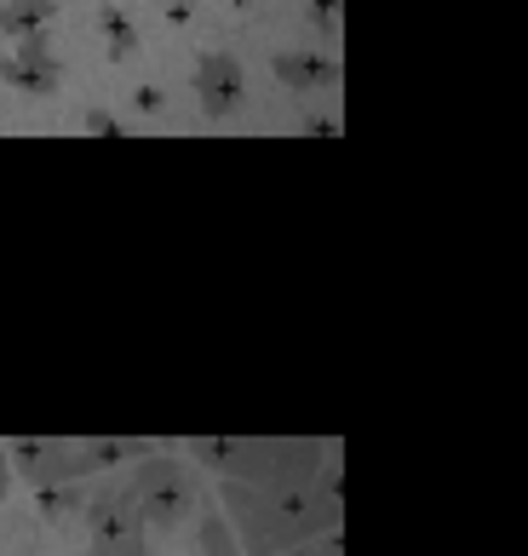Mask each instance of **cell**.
<instances>
[{
	"label": "cell",
	"mask_w": 528,
	"mask_h": 556,
	"mask_svg": "<svg viewBox=\"0 0 528 556\" xmlns=\"http://www.w3.org/2000/svg\"><path fill=\"white\" fill-rule=\"evenodd\" d=\"M213 505L225 510L241 556H281L311 540L344 533V482L339 459L322 465L316 477H288V482H218Z\"/></svg>",
	"instance_id": "1"
},
{
	"label": "cell",
	"mask_w": 528,
	"mask_h": 556,
	"mask_svg": "<svg viewBox=\"0 0 528 556\" xmlns=\"http://www.w3.org/2000/svg\"><path fill=\"white\" fill-rule=\"evenodd\" d=\"M185 459L213 482H288V477H316L322 465L339 459L334 442L311 437H196L185 442Z\"/></svg>",
	"instance_id": "2"
},
{
	"label": "cell",
	"mask_w": 528,
	"mask_h": 556,
	"mask_svg": "<svg viewBox=\"0 0 528 556\" xmlns=\"http://www.w3.org/2000/svg\"><path fill=\"white\" fill-rule=\"evenodd\" d=\"M127 493L150 533H178L201 510V500H208L201 470L190 459H178V453H144V459H133Z\"/></svg>",
	"instance_id": "3"
},
{
	"label": "cell",
	"mask_w": 528,
	"mask_h": 556,
	"mask_svg": "<svg viewBox=\"0 0 528 556\" xmlns=\"http://www.w3.org/2000/svg\"><path fill=\"white\" fill-rule=\"evenodd\" d=\"M87 556H150V528L138 517L127 482H98L87 488Z\"/></svg>",
	"instance_id": "4"
},
{
	"label": "cell",
	"mask_w": 528,
	"mask_h": 556,
	"mask_svg": "<svg viewBox=\"0 0 528 556\" xmlns=\"http://www.w3.org/2000/svg\"><path fill=\"white\" fill-rule=\"evenodd\" d=\"M7 465L17 482L35 488H58V482H92L87 465H80V447L75 442H47V437H29V442H12L7 447Z\"/></svg>",
	"instance_id": "5"
},
{
	"label": "cell",
	"mask_w": 528,
	"mask_h": 556,
	"mask_svg": "<svg viewBox=\"0 0 528 556\" xmlns=\"http://www.w3.org/2000/svg\"><path fill=\"white\" fill-rule=\"evenodd\" d=\"M196 104H201V115L230 121L248 104V70H241L230 52H201L196 58Z\"/></svg>",
	"instance_id": "6"
},
{
	"label": "cell",
	"mask_w": 528,
	"mask_h": 556,
	"mask_svg": "<svg viewBox=\"0 0 528 556\" xmlns=\"http://www.w3.org/2000/svg\"><path fill=\"white\" fill-rule=\"evenodd\" d=\"M276 80L281 87H293V92H322V87H334L339 80V64L334 58H322V52H276Z\"/></svg>",
	"instance_id": "7"
},
{
	"label": "cell",
	"mask_w": 528,
	"mask_h": 556,
	"mask_svg": "<svg viewBox=\"0 0 528 556\" xmlns=\"http://www.w3.org/2000/svg\"><path fill=\"white\" fill-rule=\"evenodd\" d=\"M190 556H241V545H236V533H230V522H225V510L213 505V493L201 500V510H196V551Z\"/></svg>",
	"instance_id": "8"
},
{
	"label": "cell",
	"mask_w": 528,
	"mask_h": 556,
	"mask_svg": "<svg viewBox=\"0 0 528 556\" xmlns=\"http://www.w3.org/2000/svg\"><path fill=\"white\" fill-rule=\"evenodd\" d=\"M35 510H40V522H52V528H70V522H80V510H87V482L35 488Z\"/></svg>",
	"instance_id": "9"
},
{
	"label": "cell",
	"mask_w": 528,
	"mask_h": 556,
	"mask_svg": "<svg viewBox=\"0 0 528 556\" xmlns=\"http://www.w3.org/2000/svg\"><path fill=\"white\" fill-rule=\"evenodd\" d=\"M58 17V0H0V40L35 35Z\"/></svg>",
	"instance_id": "10"
},
{
	"label": "cell",
	"mask_w": 528,
	"mask_h": 556,
	"mask_svg": "<svg viewBox=\"0 0 528 556\" xmlns=\"http://www.w3.org/2000/svg\"><path fill=\"white\" fill-rule=\"evenodd\" d=\"M0 80L17 92H35V98H52L58 80H64V64H24V58H7L0 64Z\"/></svg>",
	"instance_id": "11"
},
{
	"label": "cell",
	"mask_w": 528,
	"mask_h": 556,
	"mask_svg": "<svg viewBox=\"0 0 528 556\" xmlns=\"http://www.w3.org/2000/svg\"><path fill=\"white\" fill-rule=\"evenodd\" d=\"M98 24H104V35H110V58H115V64L138 52V29H133V17L121 7H104V12H98Z\"/></svg>",
	"instance_id": "12"
},
{
	"label": "cell",
	"mask_w": 528,
	"mask_h": 556,
	"mask_svg": "<svg viewBox=\"0 0 528 556\" xmlns=\"http://www.w3.org/2000/svg\"><path fill=\"white\" fill-rule=\"evenodd\" d=\"M281 556H344V533H328V540H311V545L281 551Z\"/></svg>",
	"instance_id": "13"
},
{
	"label": "cell",
	"mask_w": 528,
	"mask_h": 556,
	"mask_svg": "<svg viewBox=\"0 0 528 556\" xmlns=\"http://www.w3.org/2000/svg\"><path fill=\"white\" fill-rule=\"evenodd\" d=\"M133 110L138 115H161V110H167V92H161V87H138L133 92Z\"/></svg>",
	"instance_id": "14"
},
{
	"label": "cell",
	"mask_w": 528,
	"mask_h": 556,
	"mask_svg": "<svg viewBox=\"0 0 528 556\" xmlns=\"http://www.w3.org/2000/svg\"><path fill=\"white\" fill-rule=\"evenodd\" d=\"M311 17L322 24V35H339V0H311Z\"/></svg>",
	"instance_id": "15"
},
{
	"label": "cell",
	"mask_w": 528,
	"mask_h": 556,
	"mask_svg": "<svg viewBox=\"0 0 528 556\" xmlns=\"http://www.w3.org/2000/svg\"><path fill=\"white\" fill-rule=\"evenodd\" d=\"M87 132H98V138H115V132H121V121H115V115H104V110H92V115H87Z\"/></svg>",
	"instance_id": "16"
},
{
	"label": "cell",
	"mask_w": 528,
	"mask_h": 556,
	"mask_svg": "<svg viewBox=\"0 0 528 556\" xmlns=\"http://www.w3.org/2000/svg\"><path fill=\"white\" fill-rule=\"evenodd\" d=\"M12 493V465H7V447H0V500Z\"/></svg>",
	"instance_id": "17"
},
{
	"label": "cell",
	"mask_w": 528,
	"mask_h": 556,
	"mask_svg": "<svg viewBox=\"0 0 528 556\" xmlns=\"http://www.w3.org/2000/svg\"><path fill=\"white\" fill-rule=\"evenodd\" d=\"M225 7H253V0H225Z\"/></svg>",
	"instance_id": "18"
}]
</instances>
